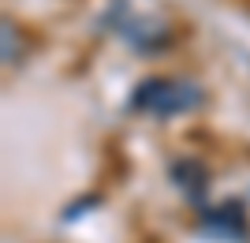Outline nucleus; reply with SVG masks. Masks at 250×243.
<instances>
[{
    "label": "nucleus",
    "instance_id": "nucleus-1",
    "mask_svg": "<svg viewBox=\"0 0 250 243\" xmlns=\"http://www.w3.org/2000/svg\"><path fill=\"white\" fill-rule=\"evenodd\" d=\"M101 26H108L135 53H157L161 45L172 42L165 0H108Z\"/></svg>",
    "mask_w": 250,
    "mask_h": 243
},
{
    "label": "nucleus",
    "instance_id": "nucleus-2",
    "mask_svg": "<svg viewBox=\"0 0 250 243\" xmlns=\"http://www.w3.org/2000/svg\"><path fill=\"white\" fill-rule=\"evenodd\" d=\"M206 97H202V86L190 83V79H165V75H153V79H142L131 94V109L135 112H149V116H183V112H194Z\"/></svg>",
    "mask_w": 250,
    "mask_h": 243
},
{
    "label": "nucleus",
    "instance_id": "nucleus-3",
    "mask_svg": "<svg viewBox=\"0 0 250 243\" xmlns=\"http://www.w3.org/2000/svg\"><path fill=\"white\" fill-rule=\"evenodd\" d=\"M202 232H209L213 240H224V243H239L247 240V213H243L239 202L206 210L202 213Z\"/></svg>",
    "mask_w": 250,
    "mask_h": 243
},
{
    "label": "nucleus",
    "instance_id": "nucleus-4",
    "mask_svg": "<svg viewBox=\"0 0 250 243\" xmlns=\"http://www.w3.org/2000/svg\"><path fill=\"white\" fill-rule=\"evenodd\" d=\"M172 183H176L187 199L202 202V199H206V191H209V169L202 165L198 157H179L176 165H172Z\"/></svg>",
    "mask_w": 250,
    "mask_h": 243
},
{
    "label": "nucleus",
    "instance_id": "nucleus-5",
    "mask_svg": "<svg viewBox=\"0 0 250 243\" xmlns=\"http://www.w3.org/2000/svg\"><path fill=\"white\" fill-rule=\"evenodd\" d=\"M19 56V38H15V26L4 22V64H15Z\"/></svg>",
    "mask_w": 250,
    "mask_h": 243
}]
</instances>
